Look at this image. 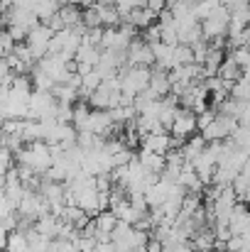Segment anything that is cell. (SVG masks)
<instances>
[{
  "label": "cell",
  "mask_w": 250,
  "mask_h": 252,
  "mask_svg": "<svg viewBox=\"0 0 250 252\" xmlns=\"http://www.w3.org/2000/svg\"><path fill=\"white\" fill-rule=\"evenodd\" d=\"M194 132H196V113L189 108H179L174 115V123L169 127V135L181 142V140H189Z\"/></svg>",
  "instance_id": "cell-7"
},
{
  "label": "cell",
  "mask_w": 250,
  "mask_h": 252,
  "mask_svg": "<svg viewBox=\"0 0 250 252\" xmlns=\"http://www.w3.org/2000/svg\"><path fill=\"white\" fill-rule=\"evenodd\" d=\"M59 228H62V220H59L57 216H52V213H44V216H39V218L35 220V230L42 233V235H47L49 240H57Z\"/></svg>",
  "instance_id": "cell-15"
},
{
  "label": "cell",
  "mask_w": 250,
  "mask_h": 252,
  "mask_svg": "<svg viewBox=\"0 0 250 252\" xmlns=\"http://www.w3.org/2000/svg\"><path fill=\"white\" fill-rule=\"evenodd\" d=\"M37 66H39L54 84H67L69 76H71V71L67 69V62H64L62 57H57V54H47L44 59L37 62Z\"/></svg>",
  "instance_id": "cell-8"
},
{
  "label": "cell",
  "mask_w": 250,
  "mask_h": 252,
  "mask_svg": "<svg viewBox=\"0 0 250 252\" xmlns=\"http://www.w3.org/2000/svg\"><path fill=\"white\" fill-rule=\"evenodd\" d=\"M57 15L62 17V22H64V27H67V30H74V27L83 25V22H81L83 10H81V7H76V5H71V2H69V5H62Z\"/></svg>",
  "instance_id": "cell-20"
},
{
  "label": "cell",
  "mask_w": 250,
  "mask_h": 252,
  "mask_svg": "<svg viewBox=\"0 0 250 252\" xmlns=\"http://www.w3.org/2000/svg\"><path fill=\"white\" fill-rule=\"evenodd\" d=\"M30 81H32V86H35V91H42V93H52V88H54V81L39 69V66H35L32 69V74H30Z\"/></svg>",
  "instance_id": "cell-24"
},
{
  "label": "cell",
  "mask_w": 250,
  "mask_h": 252,
  "mask_svg": "<svg viewBox=\"0 0 250 252\" xmlns=\"http://www.w3.org/2000/svg\"><path fill=\"white\" fill-rule=\"evenodd\" d=\"M52 93H54V98H57L59 103L74 105V103L79 100V88H74V86H69V84H57L52 88Z\"/></svg>",
  "instance_id": "cell-23"
},
{
  "label": "cell",
  "mask_w": 250,
  "mask_h": 252,
  "mask_svg": "<svg viewBox=\"0 0 250 252\" xmlns=\"http://www.w3.org/2000/svg\"><path fill=\"white\" fill-rule=\"evenodd\" d=\"M125 57H128V64H130V66H147V69H150V66L155 64L152 47H150L147 42H143L140 37L130 42V47H128Z\"/></svg>",
  "instance_id": "cell-9"
},
{
  "label": "cell",
  "mask_w": 250,
  "mask_h": 252,
  "mask_svg": "<svg viewBox=\"0 0 250 252\" xmlns=\"http://www.w3.org/2000/svg\"><path fill=\"white\" fill-rule=\"evenodd\" d=\"M91 115V108L88 103H74V115H71V125L76 127V132H83L86 130V120Z\"/></svg>",
  "instance_id": "cell-26"
},
{
  "label": "cell",
  "mask_w": 250,
  "mask_h": 252,
  "mask_svg": "<svg viewBox=\"0 0 250 252\" xmlns=\"http://www.w3.org/2000/svg\"><path fill=\"white\" fill-rule=\"evenodd\" d=\"M155 20H157V12H152L150 7H135V10H130L125 17H123V22H130L135 30H147L150 25H155Z\"/></svg>",
  "instance_id": "cell-12"
},
{
  "label": "cell",
  "mask_w": 250,
  "mask_h": 252,
  "mask_svg": "<svg viewBox=\"0 0 250 252\" xmlns=\"http://www.w3.org/2000/svg\"><path fill=\"white\" fill-rule=\"evenodd\" d=\"M138 162L143 164V167L147 169L150 174H162L167 167V159L162 155H155V152H147V150H140V155H138Z\"/></svg>",
  "instance_id": "cell-17"
},
{
  "label": "cell",
  "mask_w": 250,
  "mask_h": 252,
  "mask_svg": "<svg viewBox=\"0 0 250 252\" xmlns=\"http://www.w3.org/2000/svg\"><path fill=\"white\" fill-rule=\"evenodd\" d=\"M216 115H218L216 108H206L204 113H199V115H196V130H206V127L216 120Z\"/></svg>",
  "instance_id": "cell-33"
},
{
  "label": "cell",
  "mask_w": 250,
  "mask_h": 252,
  "mask_svg": "<svg viewBox=\"0 0 250 252\" xmlns=\"http://www.w3.org/2000/svg\"><path fill=\"white\" fill-rule=\"evenodd\" d=\"M49 252H79V250H76V243H74V240H62V238H57V240H52Z\"/></svg>",
  "instance_id": "cell-35"
},
{
  "label": "cell",
  "mask_w": 250,
  "mask_h": 252,
  "mask_svg": "<svg viewBox=\"0 0 250 252\" xmlns=\"http://www.w3.org/2000/svg\"><path fill=\"white\" fill-rule=\"evenodd\" d=\"M52 37H54V32H52L47 25H42V22H39V25L27 34L25 44L30 47V52H32L35 62H39V59H44V57L49 54V42H52Z\"/></svg>",
  "instance_id": "cell-6"
},
{
  "label": "cell",
  "mask_w": 250,
  "mask_h": 252,
  "mask_svg": "<svg viewBox=\"0 0 250 252\" xmlns=\"http://www.w3.org/2000/svg\"><path fill=\"white\" fill-rule=\"evenodd\" d=\"M12 49H15V39L10 37L7 27H0V59L10 57V54H12Z\"/></svg>",
  "instance_id": "cell-30"
},
{
  "label": "cell",
  "mask_w": 250,
  "mask_h": 252,
  "mask_svg": "<svg viewBox=\"0 0 250 252\" xmlns=\"http://www.w3.org/2000/svg\"><path fill=\"white\" fill-rule=\"evenodd\" d=\"M228 228L233 235H250V211L246 203H238L231 213V220H228Z\"/></svg>",
  "instance_id": "cell-11"
},
{
  "label": "cell",
  "mask_w": 250,
  "mask_h": 252,
  "mask_svg": "<svg viewBox=\"0 0 250 252\" xmlns=\"http://www.w3.org/2000/svg\"><path fill=\"white\" fill-rule=\"evenodd\" d=\"M204 150H206V142H204V137H201V135H191V137L179 147V152H181V157H184V162H186V164H189V162H194Z\"/></svg>",
  "instance_id": "cell-16"
},
{
  "label": "cell",
  "mask_w": 250,
  "mask_h": 252,
  "mask_svg": "<svg viewBox=\"0 0 250 252\" xmlns=\"http://www.w3.org/2000/svg\"><path fill=\"white\" fill-rule=\"evenodd\" d=\"M241 201H243L246 206H248V203H250V189H248V191H246V193H243V198H241Z\"/></svg>",
  "instance_id": "cell-41"
},
{
  "label": "cell",
  "mask_w": 250,
  "mask_h": 252,
  "mask_svg": "<svg viewBox=\"0 0 250 252\" xmlns=\"http://www.w3.org/2000/svg\"><path fill=\"white\" fill-rule=\"evenodd\" d=\"M186 64H194V52L189 44H177L172 49V59H169V71L177 69V66H186Z\"/></svg>",
  "instance_id": "cell-21"
},
{
  "label": "cell",
  "mask_w": 250,
  "mask_h": 252,
  "mask_svg": "<svg viewBox=\"0 0 250 252\" xmlns=\"http://www.w3.org/2000/svg\"><path fill=\"white\" fill-rule=\"evenodd\" d=\"M44 213H49V206H47V201L42 198V193L27 189L25 196H22V201H20V206H17V216H20V218H27V220H37V218L44 216Z\"/></svg>",
  "instance_id": "cell-5"
},
{
  "label": "cell",
  "mask_w": 250,
  "mask_h": 252,
  "mask_svg": "<svg viewBox=\"0 0 250 252\" xmlns=\"http://www.w3.org/2000/svg\"><path fill=\"white\" fill-rule=\"evenodd\" d=\"M143 42H147L150 47L152 44H157V42H162V30H160V25H150L145 32H143V37H140Z\"/></svg>",
  "instance_id": "cell-34"
},
{
  "label": "cell",
  "mask_w": 250,
  "mask_h": 252,
  "mask_svg": "<svg viewBox=\"0 0 250 252\" xmlns=\"http://www.w3.org/2000/svg\"><path fill=\"white\" fill-rule=\"evenodd\" d=\"M231 98L233 100H241V103H250V81L248 79H238L233 88H231Z\"/></svg>",
  "instance_id": "cell-28"
},
{
  "label": "cell",
  "mask_w": 250,
  "mask_h": 252,
  "mask_svg": "<svg viewBox=\"0 0 250 252\" xmlns=\"http://www.w3.org/2000/svg\"><path fill=\"white\" fill-rule=\"evenodd\" d=\"M236 130H238V120L218 113L216 120H214L206 130H201V137H204V142H223V140H228Z\"/></svg>",
  "instance_id": "cell-4"
},
{
  "label": "cell",
  "mask_w": 250,
  "mask_h": 252,
  "mask_svg": "<svg viewBox=\"0 0 250 252\" xmlns=\"http://www.w3.org/2000/svg\"><path fill=\"white\" fill-rule=\"evenodd\" d=\"M5 191V176H0V193Z\"/></svg>",
  "instance_id": "cell-42"
},
{
  "label": "cell",
  "mask_w": 250,
  "mask_h": 252,
  "mask_svg": "<svg viewBox=\"0 0 250 252\" xmlns=\"http://www.w3.org/2000/svg\"><path fill=\"white\" fill-rule=\"evenodd\" d=\"M241 76H243L241 66H238L231 57H226V59H223V64L218 66V79H221V81H231V84H236Z\"/></svg>",
  "instance_id": "cell-22"
},
{
  "label": "cell",
  "mask_w": 250,
  "mask_h": 252,
  "mask_svg": "<svg viewBox=\"0 0 250 252\" xmlns=\"http://www.w3.org/2000/svg\"><path fill=\"white\" fill-rule=\"evenodd\" d=\"M96 10H98V17H101V27H103V30H108V27H120L123 15H120V10H118L115 5H96Z\"/></svg>",
  "instance_id": "cell-19"
},
{
  "label": "cell",
  "mask_w": 250,
  "mask_h": 252,
  "mask_svg": "<svg viewBox=\"0 0 250 252\" xmlns=\"http://www.w3.org/2000/svg\"><path fill=\"white\" fill-rule=\"evenodd\" d=\"M47 252H49V250H47Z\"/></svg>",
  "instance_id": "cell-43"
},
{
  "label": "cell",
  "mask_w": 250,
  "mask_h": 252,
  "mask_svg": "<svg viewBox=\"0 0 250 252\" xmlns=\"http://www.w3.org/2000/svg\"><path fill=\"white\" fill-rule=\"evenodd\" d=\"M118 225V218L110 211H103L93 218V228H96V243H110V235Z\"/></svg>",
  "instance_id": "cell-10"
},
{
  "label": "cell",
  "mask_w": 250,
  "mask_h": 252,
  "mask_svg": "<svg viewBox=\"0 0 250 252\" xmlns=\"http://www.w3.org/2000/svg\"><path fill=\"white\" fill-rule=\"evenodd\" d=\"M17 164L30 167L35 174L44 176L47 169L52 167V155H49V145L47 142H30L27 147H22L17 155Z\"/></svg>",
  "instance_id": "cell-2"
},
{
  "label": "cell",
  "mask_w": 250,
  "mask_h": 252,
  "mask_svg": "<svg viewBox=\"0 0 250 252\" xmlns=\"http://www.w3.org/2000/svg\"><path fill=\"white\" fill-rule=\"evenodd\" d=\"M101 84H103V79H101V76H98V71L93 69L91 74L81 76V88H79V95L88 100V95H91L93 91H98V86H101Z\"/></svg>",
  "instance_id": "cell-25"
},
{
  "label": "cell",
  "mask_w": 250,
  "mask_h": 252,
  "mask_svg": "<svg viewBox=\"0 0 250 252\" xmlns=\"http://www.w3.org/2000/svg\"><path fill=\"white\" fill-rule=\"evenodd\" d=\"M177 184H179L186 193H204V189H206V186L201 184V179L196 176V171L191 169V164H184L179 179H177Z\"/></svg>",
  "instance_id": "cell-14"
},
{
  "label": "cell",
  "mask_w": 250,
  "mask_h": 252,
  "mask_svg": "<svg viewBox=\"0 0 250 252\" xmlns=\"http://www.w3.org/2000/svg\"><path fill=\"white\" fill-rule=\"evenodd\" d=\"M81 22H83V27H86V30L101 27V17H98V10H96V5H88V7H83Z\"/></svg>",
  "instance_id": "cell-31"
},
{
  "label": "cell",
  "mask_w": 250,
  "mask_h": 252,
  "mask_svg": "<svg viewBox=\"0 0 250 252\" xmlns=\"http://www.w3.org/2000/svg\"><path fill=\"white\" fill-rule=\"evenodd\" d=\"M140 145H143V150H147V152H155V155H162V157H165L167 152L172 150V135H167V132H155V135L143 137V140H140Z\"/></svg>",
  "instance_id": "cell-13"
},
{
  "label": "cell",
  "mask_w": 250,
  "mask_h": 252,
  "mask_svg": "<svg viewBox=\"0 0 250 252\" xmlns=\"http://www.w3.org/2000/svg\"><path fill=\"white\" fill-rule=\"evenodd\" d=\"M145 250H147V252H165V245H162V240H157V238L152 235V238L147 240Z\"/></svg>",
  "instance_id": "cell-37"
},
{
  "label": "cell",
  "mask_w": 250,
  "mask_h": 252,
  "mask_svg": "<svg viewBox=\"0 0 250 252\" xmlns=\"http://www.w3.org/2000/svg\"><path fill=\"white\" fill-rule=\"evenodd\" d=\"M98 59H101V47H93V44H86V42H81V47L76 49V57H74L76 64L91 66V69H96Z\"/></svg>",
  "instance_id": "cell-18"
},
{
  "label": "cell",
  "mask_w": 250,
  "mask_h": 252,
  "mask_svg": "<svg viewBox=\"0 0 250 252\" xmlns=\"http://www.w3.org/2000/svg\"><path fill=\"white\" fill-rule=\"evenodd\" d=\"M5 252H32V250H30V245H27V238H25L22 233L12 230V233L7 235V248H5Z\"/></svg>",
  "instance_id": "cell-27"
},
{
  "label": "cell",
  "mask_w": 250,
  "mask_h": 252,
  "mask_svg": "<svg viewBox=\"0 0 250 252\" xmlns=\"http://www.w3.org/2000/svg\"><path fill=\"white\" fill-rule=\"evenodd\" d=\"M228 57L241 66V71H246V69H250V49H246V47H238V49H231L228 52Z\"/></svg>",
  "instance_id": "cell-29"
},
{
  "label": "cell",
  "mask_w": 250,
  "mask_h": 252,
  "mask_svg": "<svg viewBox=\"0 0 250 252\" xmlns=\"http://www.w3.org/2000/svg\"><path fill=\"white\" fill-rule=\"evenodd\" d=\"M150 76H152V69H147V66H130V64H125V66L118 71L123 95H128V98H133V100H135L140 93H145V91H147V86H150Z\"/></svg>",
  "instance_id": "cell-1"
},
{
  "label": "cell",
  "mask_w": 250,
  "mask_h": 252,
  "mask_svg": "<svg viewBox=\"0 0 250 252\" xmlns=\"http://www.w3.org/2000/svg\"><path fill=\"white\" fill-rule=\"evenodd\" d=\"M91 252H115V248H113V243H98Z\"/></svg>",
  "instance_id": "cell-39"
},
{
  "label": "cell",
  "mask_w": 250,
  "mask_h": 252,
  "mask_svg": "<svg viewBox=\"0 0 250 252\" xmlns=\"http://www.w3.org/2000/svg\"><path fill=\"white\" fill-rule=\"evenodd\" d=\"M10 213H15V208L10 206V201L0 193V218H5V216H10Z\"/></svg>",
  "instance_id": "cell-38"
},
{
  "label": "cell",
  "mask_w": 250,
  "mask_h": 252,
  "mask_svg": "<svg viewBox=\"0 0 250 252\" xmlns=\"http://www.w3.org/2000/svg\"><path fill=\"white\" fill-rule=\"evenodd\" d=\"M241 174H243V176H248V179H250V155L246 157V162H243V169H241Z\"/></svg>",
  "instance_id": "cell-40"
},
{
  "label": "cell",
  "mask_w": 250,
  "mask_h": 252,
  "mask_svg": "<svg viewBox=\"0 0 250 252\" xmlns=\"http://www.w3.org/2000/svg\"><path fill=\"white\" fill-rule=\"evenodd\" d=\"M145 5V0H115V7L120 10V15L125 17L130 10H135V7H143Z\"/></svg>",
  "instance_id": "cell-36"
},
{
  "label": "cell",
  "mask_w": 250,
  "mask_h": 252,
  "mask_svg": "<svg viewBox=\"0 0 250 252\" xmlns=\"http://www.w3.org/2000/svg\"><path fill=\"white\" fill-rule=\"evenodd\" d=\"M12 167H15V155L7 147H0V176H7Z\"/></svg>",
  "instance_id": "cell-32"
},
{
  "label": "cell",
  "mask_w": 250,
  "mask_h": 252,
  "mask_svg": "<svg viewBox=\"0 0 250 252\" xmlns=\"http://www.w3.org/2000/svg\"><path fill=\"white\" fill-rule=\"evenodd\" d=\"M228 22H231V12L226 5H216L206 20H201V32H204V39L206 42H214V39H223L228 34Z\"/></svg>",
  "instance_id": "cell-3"
}]
</instances>
